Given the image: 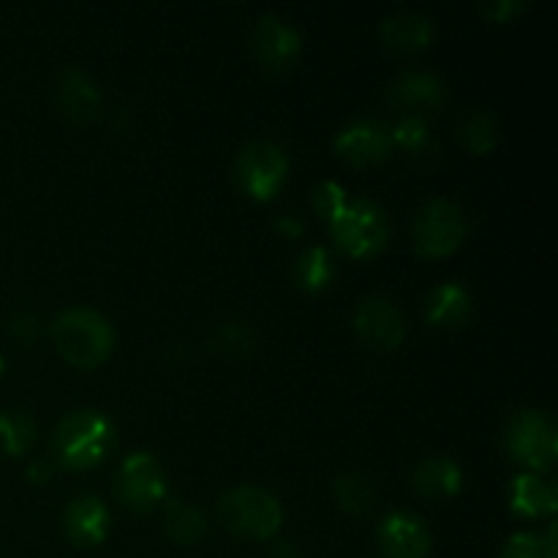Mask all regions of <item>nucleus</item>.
Instances as JSON below:
<instances>
[{
  "instance_id": "1a4fd4ad",
  "label": "nucleus",
  "mask_w": 558,
  "mask_h": 558,
  "mask_svg": "<svg viewBox=\"0 0 558 558\" xmlns=\"http://www.w3.org/2000/svg\"><path fill=\"white\" fill-rule=\"evenodd\" d=\"M354 332L365 347L376 352H390L407 336V322L401 308L385 294H365L354 308Z\"/></svg>"
},
{
  "instance_id": "f257e3e1",
  "label": "nucleus",
  "mask_w": 558,
  "mask_h": 558,
  "mask_svg": "<svg viewBox=\"0 0 558 558\" xmlns=\"http://www.w3.org/2000/svg\"><path fill=\"white\" fill-rule=\"evenodd\" d=\"M58 352L76 368H96L112 354L114 330L107 316L87 305H71L49 327Z\"/></svg>"
},
{
  "instance_id": "5701e85b",
  "label": "nucleus",
  "mask_w": 558,
  "mask_h": 558,
  "mask_svg": "<svg viewBox=\"0 0 558 558\" xmlns=\"http://www.w3.org/2000/svg\"><path fill=\"white\" fill-rule=\"evenodd\" d=\"M332 494H336L338 505L347 512H352V515H363L376 501L374 483L368 477H363V474L354 472L338 474L336 483H332Z\"/></svg>"
},
{
  "instance_id": "2eb2a0df",
  "label": "nucleus",
  "mask_w": 558,
  "mask_h": 558,
  "mask_svg": "<svg viewBox=\"0 0 558 558\" xmlns=\"http://www.w3.org/2000/svg\"><path fill=\"white\" fill-rule=\"evenodd\" d=\"M63 529L80 548H96L109 534V510L96 496H76L63 512Z\"/></svg>"
},
{
  "instance_id": "7ed1b4c3",
  "label": "nucleus",
  "mask_w": 558,
  "mask_h": 558,
  "mask_svg": "<svg viewBox=\"0 0 558 558\" xmlns=\"http://www.w3.org/2000/svg\"><path fill=\"white\" fill-rule=\"evenodd\" d=\"M218 518L229 532L248 539H270L281 529V501L256 485H234L218 499Z\"/></svg>"
},
{
  "instance_id": "0eeeda50",
  "label": "nucleus",
  "mask_w": 558,
  "mask_h": 558,
  "mask_svg": "<svg viewBox=\"0 0 558 558\" xmlns=\"http://www.w3.org/2000/svg\"><path fill=\"white\" fill-rule=\"evenodd\" d=\"M289 172V158L276 142L256 140L248 142L234 158V180L245 194L267 202L281 191Z\"/></svg>"
},
{
  "instance_id": "dca6fc26",
  "label": "nucleus",
  "mask_w": 558,
  "mask_h": 558,
  "mask_svg": "<svg viewBox=\"0 0 558 558\" xmlns=\"http://www.w3.org/2000/svg\"><path fill=\"white\" fill-rule=\"evenodd\" d=\"M379 36L392 52H420L434 41V22L414 11H398L381 20Z\"/></svg>"
},
{
  "instance_id": "20e7f679",
  "label": "nucleus",
  "mask_w": 558,
  "mask_h": 558,
  "mask_svg": "<svg viewBox=\"0 0 558 558\" xmlns=\"http://www.w3.org/2000/svg\"><path fill=\"white\" fill-rule=\"evenodd\" d=\"M330 232L338 248L349 256H374L387 245V218L371 199L343 202L330 216Z\"/></svg>"
},
{
  "instance_id": "f8f14e48",
  "label": "nucleus",
  "mask_w": 558,
  "mask_h": 558,
  "mask_svg": "<svg viewBox=\"0 0 558 558\" xmlns=\"http://www.w3.org/2000/svg\"><path fill=\"white\" fill-rule=\"evenodd\" d=\"M387 98L396 109H403L407 114L423 118L425 112H436L445 104L447 90L445 82L430 71H403L387 90Z\"/></svg>"
},
{
  "instance_id": "6ab92c4d",
  "label": "nucleus",
  "mask_w": 558,
  "mask_h": 558,
  "mask_svg": "<svg viewBox=\"0 0 558 558\" xmlns=\"http://www.w3.org/2000/svg\"><path fill=\"white\" fill-rule=\"evenodd\" d=\"M472 316V298L461 283H441L425 300V319L436 327H461Z\"/></svg>"
},
{
  "instance_id": "ddd939ff",
  "label": "nucleus",
  "mask_w": 558,
  "mask_h": 558,
  "mask_svg": "<svg viewBox=\"0 0 558 558\" xmlns=\"http://www.w3.org/2000/svg\"><path fill=\"white\" fill-rule=\"evenodd\" d=\"M390 147H392L390 129H387L385 123H379V120H371V118L354 120L352 125H347V129L336 136L338 156L357 163V167L381 161V158H387Z\"/></svg>"
},
{
  "instance_id": "423d86ee",
  "label": "nucleus",
  "mask_w": 558,
  "mask_h": 558,
  "mask_svg": "<svg viewBox=\"0 0 558 558\" xmlns=\"http://www.w3.org/2000/svg\"><path fill=\"white\" fill-rule=\"evenodd\" d=\"M507 450L534 472L554 469L558 456V430L554 417L539 409H523L507 428Z\"/></svg>"
},
{
  "instance_id": "a211bd4d",
  "label": "nucleus",
  "mask_w": 558,
  "mask_h": 558,
  "mask_svg": "<svg viewBox=\"0 0 558 558\" xmlns=\"http://www.w3.org/2000/svg\"><path fill=\"white\" fill-rule=\"evenodd\" d=\"M510 507L518 515L543 518L558 510V494L537 474H518L510 485Z\"/></svg>"
},
{
  "instance_id": "9d476101",
  "label": "nucleus",
  "mask_w": 558,
  "mask_h": 558,
  "mask_svg": "<svg viewBox=\"0 0 558 558\" xmlns=\"http://www.w3.org/2000/svg\"><path fill=\"white\" fill-rule=\"evenodd\" d=\"M251 49L267 71H283L298 60L300 33L281 16L265 14L251 33Z\"/></svg>"
},
{
  "instance_id": "f3484780",
  "label": "nucleus",
  "mask_w": 558,
  "mask_h": 558,
  "mask_svg": "<svg viewBox=\"0 0 558 558\" xmlns=\"http://www.w3.org/2000/svg\"><path fill=\"white\" fill-rule=\"evenodd\" d=\"M461 469L456 461L441 456L423 458L412 472V485L417 494L428 496V499H450L461 490Z\"/></svg>"
},
{
  "instance_id": "b1692460",
  "label": "nucleus",
  "mask_w": 558,
  "mask_h": 558,
  "mask_svg": "<svg viewBox=\"0 0 558 558\" xmlns=\"http://www.w3.org/2000/svg\"><path fill=\"white\" fill-rule=\"evenodd\" d=\"M332 276H336L332 259L322 245H314V248L305 251L298 259V265H294V278H298L300 287L308 289V292H322V289L332 281Z\"/></svg>"
},
{
  "instance_id": "39448f33",
  "label": "nucleus",
  "mask_w": 558,
  "mask_h": 558,
  "mask_svg": "<svg viewBox=\"0 0 558 558\" xmlns=\"http://www.w3.org/2000/svg\"><path fill=\"white\" fill-rule=\"evenodd\" d=\"M469 218L452 199H430L417 210L412 223V243L423 256H447L463 243Z\"/></svg>"
},
{
  "instance_id": "6e6552de",
  "label": "nucleus",
  "mask_w": 558,
  "mask_h": 558,
  "mask_svg": "<svg viewBox=\"0 0 558 558\" xmlns=\"http://www.w3.org/2000/svg\"><path fill=\"white\" fill-rule=\"evenodd\" d=\"M118 496L131 510H153L167 496V472L150 452H131L118 472Z\"/></svg>"
},
{
  "instance_id": "2f4dec72",
  "label": "nucleus",
  "mask_w": 558,
  "mask_h": 558,
  "mask_svg": "<svg viewBox=\"0 0 558 558\" xmlns=\"http://www.w3.org/2000/svg\"><path fill=\"white\" fill-rule=\"evenodd\" d=\"M276 229H281V232L292 234V238H298V234H303V223L294 221L292 216H281V218H278Z\"/></svg>"
},
{
  "instance_id": "aec40b11",
  "label": "nucleus",
  "mask_w": 558,
  "mask_h": 558,
  "mask_svg": "<svg viewBox=\"0 0 558 558\" xmlns=\"http://www.w3.org/2000/svg\"><path fill=\"white\" fill-rule=\"evenodd\" d=\"M163 532L172 543L178 545H194L205 537L207 521L194 505H183L178 499L167 501V512H163Z\"/></svg>"
},
{
  "instance_id": "f03ea898",
  "label": "nucleus",
  "mask_w": 558,
  "mask_h": 558,
  "mask_svg": "<svg viewBox=\"0 0 558 558\" xmlns=\"http://www.w3.org/2000/svg\"><path fill=\"white\" fill-rule=\"evenodd\" d=\"M52 447L69 469H90L112 452L114 425L96 409H76L58 423Z\"/></svg>"
},
{
  "instance_id": "473e14b6",
  "label": "nucleus",
  "mask_w": 558,
  "mask_h": 558,
  "mask_svg": "<svg viewBox=\"0 0 558 558\" xmlns=\"http://www.w3.org/2000/svg\"><path fill=\"white\" fill-rule=\"evenodd\" d=\"M272 558H300V554L292 548V543H276V548H272Z\"/></svg>"
},
{
  "instance_id": "9b49d317",
  "label": "nucleus",
  "mask_w": 558,
  "mask_h": 558,
  "mask_svg": "<svg viewBox=\"0 0 558 558\" xmlns=\"http://www.w3.org/2000/svg\"><path fill=\"white\" fill-rule=\"evenodd\" d=\"M376 537H379V548L387 558H428L430 545H434L423 518L407 510L390 512L379 523Z\"/></svg>"
},
{
  "instance_id": "bb28decb",
  "label": "nucleus",
  "mask_w": 558,
  "mask_h": 558,
  "mask_svg": "<svg viewBox=\"0 0 558 558\" xmlns=\"http://www.w3.org/2000/svg\"><path fill=\"white\" fill-rule=\"evenodd\" d=\"M213 347L223 354H251L256 347V338L243 322H223L213 330Z\"/></svg>"
},
{
  "instance_id": "a878e982",
  "label": "nucleus",
  "mask_w": 558,
  "mask_h": 558,
  "mask_svg": "<svg viewBox=\"0 0 558 558\" xmlns=\"http://www.w3.org/2000/svg\"><path fill=\"white\" fill-rule=\"evenodd\" d=\"M392 145L407 147L412 156H428V153L436 150L434 140H430V131L425 118H417V114H407L396 123V129L390 131Z\"/></svg>"
},
{
  "instance_id": "c85d7f7f",
  "label": "nucleus",
  "mask_w": 558,
  "mask_h": 558,
  "mask_svg": "<svg viewBox=\"0 0 558 558\" xmlns=\"http://www.w3.org/2000/svg\"><path fill=\"white\" fill-rule=\"evenodd\" d=\"M9 332L14 338H20V341L31 343L33 338H38V332H41V319H38V314H33V311H16L14 319H11L9 325Z\"/></svg>"
},
{
  "instance_id": "412c9836",
  "label": "nucleus",
  "mask_w": 558,
  "mask_h": 558,
  "mask_svg": "<svg viewBox=\"0 0 558 558\" xmlns=\"http://www.w3.org/2000/svg\"><path fill=\"white\" fill-rule=\"evenodd\" d=\"M36 441V420L22 409L0 412V447L9 456H25Z\"/></svg>"
},
{
  "instance_id": "393cba45",
  "label": "nucleus",
  "mask_w": 558,
  "mask_h": 558,
  "mask_svg": "<svg viewBox=\"0 0 558 558\" xmlns=\"http://www.w3.org/2000/svg\"><path fill=\"white\" fill-rule=\"evenodd\" d=\"M499 558H556V523L548 534H512Z\"/></svg>"
},
{
  "instance_id": "4be33fe9",
  "label": "nucleus",
  "mask_w": 558,
  "mask_h": 558,
  "mask_svg": "<svg viewBox=\"0 0 558 558\" xmlns=\"http://www.w3.org/2000/svg\"><path fill=\"white\" fill-rule=\"evenodd\" d=\"M458 140L472 153H490L499 142V120L485 109L469 112L463 123L458 125Z\"/></svg>"
},
{
  "instance_id": "72a5a7b5",
  "label": "nucleus",
  "mask_w": 558,
  "mask_h": 558,
  "mask_svg": "<svg viewBox=\"0 0 558 558\" xmlns=\"http://www.w3.org/2000/svg\"><path fill=\"white\" fill-rule=\"evenodd\" d=\"M3 368H5V363H3V357H0V376H3Z\"/></svg>"
},
{
  "instance_id": "7c9ffc66",
  "label": "nucleus",
  "mask_w": 558,
  "mask_h": 558,
  "mask_svg": "<svg viewBox=\"0 0 558 558\" xmlns=\"http://www.w3.org/2000/svg\"><path fill=\"white\" fill-rule=\"evenodd\" d=\"M54 466L49 458H36V461H31V466H27V477L33 480V483H47L49 477H52Z\"/></svg>"
},
{
  "instance_id": "cd10ccee",
  "label": "nucleus",
  "mask_w": 558,
  "mask_h": 558,
  "mask_svg": "<svg viewBox=\"0 0 558 558\" xmlns=\"http://www.w3.org/2000/svg\"><path fill=\"white\" fill-rule=\"evenodd\" d=\"M343 202H347V191L338 183H332V180H325V183H319L314 189V207L319 213H325L327 218H330L338 207H343Z\"/></svg>"
},
{
  "instance_id": "4468645a",
  "label": "nucleus",
  "mask_w": 558,
  "mask_h": 558,
  "mask_svg": "<svg viewBox=\"0 0 558 558\" xmlns=\"http://www.w3.org/2000/svg\"><path fill=\"white\" fill-rule=\"evenodd\" d=\"M58 109L74 123H90L101 112V90L82 69H65L54 87Z\"/></svg>"
},
{
  "instance_id": "c756f323",
  "label": "nucleus",
  "mask_w": 558,
  "mask_h": 558,
  "mask_svg": "<svg viewBox=\"0 0 558 558\" xmlns=\"http://www.w3.org/2000/svg\"><path fill=\"white\" fill-rule=\"evenodd\" d=\"M523 9V0H490L483 5V14L494 22H507Z\"/></svg>"
}]
</instances>
